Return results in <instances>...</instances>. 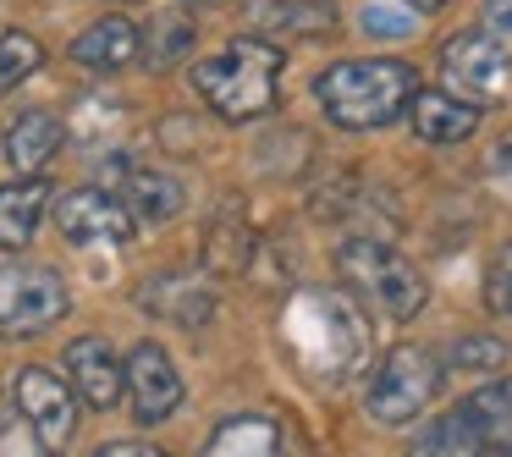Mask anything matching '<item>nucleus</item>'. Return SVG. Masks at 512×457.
<instances>
[{
	"label": "nucleus",
	"instance_id": "1",
	"mask_svg": "<svg viewBox=\"0 0 512 457\" xmlns=\"http://www.w3.org/2000/svg\"><path fill=\"white\" fill-rule=\"evenodd\" d=\"M325 116L347 133H375L408 116L413 94H419V72L408 61H336L314 78Z\"/></svg>",
	"mask_w": 512,
	"mask_h": 457
},
{
	"label": "nucleus",
	"instance_id": "2",
	"mask_svg": "<svg viewBox=\"0 0 512 457\" xmlns=\"http://www.w3.org/2000/svg\"><path fill=\"white\" fill-rule=\"evenodd\" d=\"M276 78H281L276 45H265V39H254V34L232 39L221 56L193 67V89H199V100L210 105L221 122H259V116H270V105H276Z\"/></svg>",
	"mask_w": 512,
	"mask_h": 457
},
{
	"label": "nucleus",
	"instance_id": "3",
	"mask_svg": "<svg viewBox=\"0 0 512 457\" xmlns=\"http://www.w3.org/2000/svg\"><path fill=\"white\" fill-rule=\"evenodd\" d=\"M336 276H342L358 298L375 303L380 314H391V320H413V314L424 309V298H430L424 270L413 265L408 254H397L391 243H380V237H347V243L336 248Z\"/></svg>",
	"mask_w": 512,
	"mask_h": 457
},
{
	"label": "nucleus",
	"instance_id": "4",
	"mask_svg": "<svg viewBox=\"0 0 512 457\" xmlns=\"http://www.w3.org/2000/svg\"><path fill=\"white\" fill-rule=\"evenodd\" d=\"M435 391H441V364H435L430 347L419 342H397L380 353L375 375H369V391H364V408L375 424H408L419 419L424 408L435 402Z\"/></svg>",
	"mask_w": 512,
	"mask_h": 457
},
{
	"label": "nucleus",
	"instance_id": "5",
	"mask_svg": "<svg viewBox=\"0 0 512 457\" xmlns=\"http://www.w3.org/2000/svg\"><path fill=\"white\" fill-rule=\"evenodd\" d=\"M17 413L28 419V430H34V441L45 457H61L72 446V435H78L72 386L61 375H50V369H39V364L17 369Z\"/></svg>",
	"mask_w": 512,
	"mask_h": 457
},
{
	"label": "nucleus",
	"instance_id": "6",
	"mask_svg": "<svg viewBox=\"0 0 512 457\" xmlns=\"http://www.w3.org/2000/svg\"><path fill=\"white\" fill-rule=\"evenodd\" d=\"M441 78L457 89V100H501L512 89V56L490 34H452L441 45Z\"/></svg>",
	"mask_w": 512,
	"mask_h": 457
},
{
	"label": "nucleus",
	"instance_id": "7",
	"mask_svg": "<svg viewBox=\"0 0 512 457\" xmlns=\"http://www.w3.org/2000/svg\"><path fill=\"white\" fill-rule=\"evenodd\" d=\"M67 314V287L56 270H0V331L34 336Z\"/></svg>",
	"mask_w": 512,
	"mask_h": 457
},
{
	"label": "nucleus",
	"instance_id": "8",
	"mask_svg": "<svg viewBox=\"0 0 512 457\" xmlns=\"http://www.w3.org/2000/svg\"><path fill=\"white\" fill-rule=\"evenodd\" d=\"M127 397H133L138 424H160L182 408V375L160 342H138L127 353Z\"/></svg>",
	"mask_w": 512,
	"mask_h": 457
},
{
	"label": "nucleus",
	"instance_id": "9",
	"mask_svg": "<svg viewBox=\"0 0 512 457\" xmlns=\"http://www.w3.org/2000/svg\"><path fill=\"white\" fill-rule=\"evenodd\" d=\"M56 226L67 243L78 248H94V243H133V210H127L122 199H111V193L100 188H78L67 193V199L56 204Z\"/></svg>",
	"mask_w": 512,
	"mask_h": 457
},
{
	"label": "nucleus",
	"instance_id": "10",
	"mask_svg": "<svg viewBox=\"0 0 512 457\" xmlns=\"http://www.w3.org/2000/svg\"><path fill=\"white\" fill-rule=\"evenodd\" d=\"M67 369H72V391L89 408H116L127 397V358H116V347L105 336H78L67 347Z\"/></svg>",
	"mask_w": 512,
	"mask_h": 457
},
{
	"label": "nucleus",
	"instance_id": "11",
	"mask_svg": "<svg viewBox=\"0 0 512 457\" xmlns=\"http://www.w3.org/2000/svg\"><path fill=\"white\" fill-rule=\"evenodd\" d=\"M408 122L424 144H441V149L468 144V138L479 133V105L457 100V94H446V89H419L408 105Z\"/></svg>",
	"mask_w": 512,
	"mask_h": 457
},
{
	"label": "nucleus",
	"instance_id": "12",
	"mask_svg": "<svg viewBox=\"0 0 512 457\" xmlns=\"http://www.w3.org/2000/svg\"><path fill=\"white\" fill-rule=\"evenodd\" d=\"M138 303H144L149 314H160V320L171 325H204L215 309V292L204 276H182V270H171V276H149V287L138 292Z\"/></svg>",
	"mask_w": 512,
	"mask_h": 457
},
{
	"label": "nucleus",
	"instance_id": "13",
	"mask_svg": "<svg viewBox=\"0 0 512 457\" xmlns=\"http://www.w3.org/2000/svg\"><path fill=\"white\" fill-rule=\"evenodd\" d=\"M144 56V34H138L127 17H100L94 28H83L78 39H72V61L89 72H122L133 67V61Z\"/></svg>",
	"mask_w": 512,
	"mask_h": 457
},
{
	"label": "nucleus",
	"instance_id": "14",
	"mask_svg": "<svg viewBox=\"0 0 512 457\" xmlns=\"http://www.w3.org/2000/svg\"><path fill=\"white\" fill-rule=\"evenodd\" d=\"M61 144H67V127H61V116L28 111V116H17L12 133H6V160H12L17 177H39V171H45L50 160L61 155Z\"/></svg>",
	"mask_w": 512,
	"mask_h": 457
},
{
	"label": "nucleus",
	"instance_id": "15",
	"mask_svg": "<svg viewBox=\"0 0 512 457\" xmlns=\"http://www.w3.org/2000/svg\"><path fill=\"white\" fill-rule=\"evenodd\" d=\"M248 28L259 34H281V39H320L336 28L331 6L320 0H248Z\"/></svg>",
	"mask_w": 512,
	"mask_h": 457
},
{
	"label": "nucleus",
	"instance_id": "16",
	"mask_svg": "<svg viewBox=\"0 0 512 457\" xmlns=\"http://www.w3.org/2000/svg\"><path fill=\"white\" fill-rule=\"evenodd\" d=\"M204 457H281V424L270 413H232L210 430Z\"/></svg>",
	"mask_w": 512,
	"mask_h": 457
},
{
	"label": "nucleus",
	"instance_id": "17",
	"mask_svg": "<svg viewBox=\"0 0 512 457\" xmlns=\"http://www.w3.org/2000/svg\"><path fill=\"white\" fill-rule=\"evenodd\" d=\"M50 210V182L45 177H17L0 188V248H23L39 232Z\"/></svg>",
	"mask_w": 512,
	"mask_h": 457
},
{
	"label": "nucleus",
	"instance_id": "18",
	"mask_svg": "<svg viewBox=\"0 0 512 457\" xmlns=\"http://www.w3.org/2000/svg\"><path fill=\"white\" fill-rule=\"evenodd\" d=\"M193 56V17L182 12V6H166L160 17H149V28H144V67H155V72H171L177 61H188Z\"/></svg>",
	"mask_w": 512,
	"mask_h": 457
},
{
	"label": "nucleus",
	"instance_id": "19",
	"mask_svg": "<svg viewBox=\"0 0 512 457\" xmlns=\"http://www.w3.org/2000/svg\"><path fill=\"white\" fill-rule=\"evenodd\" d=\"M463 408H468V419H474L479 441L496 446V452H512V375L479 386L474 397L463 402Z\"/></svg>",
	"mask_w": 512,
	"mask_h": 457
},
{
	"label": "nucleus",
	"instance_id": "20",
	"mask_svg": "<svg viewBox=\"0 0 512 457\" xmlns=\"http://www.w3.org/2000/svg\"><path fill=\"white\" fill-rule=\"evenodd\" d=\"M479 452H485V441H479L468 408H452V413H441L419 441H413L408 457H479Z\"/></svg>",
	"mask_w": 512,
	"mask_h": 457
},
{
	"label": "nucleus",
	"instance_id": "21",
	"mask_svg": "<svg viewBox=\"0 0 512 457\" xmlns=\"http://www.w3.org/2000/svg\"><path fill=\"white\" fill-rule=\"evenodd\" d=\"M248 259H254V232H248L243 221H215L210 237H204V270L210 276H243Z\"/></svg>",
	"mask_w": 512,
	"mask_h": 457
},
{
	"label": "nucleus",
	"instance_id": "22",
	"mask_svg": "<svg viewBox=\"0 0 512 457\" xmlns=\"http://www.w3.org/2000/svg\"><path fill=\"white\" fill-rule=\"evenodd\" d=\"M127 199H133V210L144 215V221H171V215L182 210V182L166 177V171H127Z\"/></svg>",
	"mask_w": 512,
	"mask_h": 457
},
{
	"label": "nucleus",
	"instance_id": "23",
	"mask_svg": "<svg viewBox=\"0 0 512 457\" xmlns=\"http://www.w3.org/2000/svg\"><path fill=\"white\" fill-rule=\"evenodd\" d=\"M45 67V45L34 34H0V94H12Z\"/></svg>",
	"mask_w": 512,
	"mask_h": 457
},
{
	"label": "nucleus",
	"instance_id": "24",
	"mask_svg": "<svg viewBox=\"0 0 512 457\" xmlns=\"http://www.w3.org/2000/svg\"><path fill=\"white\" fill-rule=\"evenodd\" d=\"M452 364L457 369H474V375L501 369V364H507V342H501V336H463V342L452 347Z\"/></svg>",
	"mask_w": 512,
	"mask_h": 457
},
{
	"label": "nucleus",
	"instance_id": "25",
	"mask_svg": "<svg viewBox=\"0 0 512 457\" xmlns=\"http://www.w3.org/2000/svg\"><path fill=\"white\" fill-rule=\"evenodd\" d=\"M485 309L501 314V320H512V248H501L485 270Z\"/></svg>",
	"mask_w": 512,
	"mask_h": 457
},
{
	"label": "nucleus",
	"instance_id": "26",
	"mask_svg": "<svg viewBox=\"0 0 512 457\" xmlns=\"http://www.w3.org/2000/svg\"><path fill=\"white\" fill-rule=\"evenodd\" d=\"M485 182H490V193H501V199L512 204V133L501 138L496 149H490V160H485Z\"/></svg>",
	"mask_w": 512,
	"mask_h": 457
},
{
	"label": "nucleus",
	"instance_id": "27",
	"mask_svg": "<svg viewBox=\"0 0 512 457\" xmlns=\"http://www.w3.org/2000/svg\"><path fill=\"white\" fill-rule=\"evenodd\" d=\"M479 17H485V34L512 56V0H485V6H479Z\"/></svg>",
	"mask_w": 512,
	"mask_h": 457
},
{
	"label": "nucleus",
	"instance_id": "28",
	"mask_svg": "<svg viewBox=\"0 0 512 457\" xmlns=\"http://www.w3.org/2000/svg\"><path fill=\"white\" fill-rule=\"evenodd\" d=\"M94 457H171V452H160V446H149V441H111Z\"/></svg>",
	"mask_w": 512,
	"mask_h": 457
},
{
	"label": "nucleus",
	"instance_id": "29",
	"mask_svg": "<svg viewBox=\"0 0 512 457\" xmlns=\"http://www.w3.org/2000/svg\"><path fill=\"white\" fill-rule=\"evenodd\" d=\"M391 17H397L391 6H369V12H364V28H369V34H413V28L391 23Z\"/></svg>",
	"mask_w": 512,
	"mask_h": 457
},
{
	"label": "nucleus",
	"instance_id": "30",
	"mask_svg": "<svg viewBox=\"0 0 512 457\" xmlns=\"http://www.w3.org/2000/svg\"><path fill=\"white\" fill-rule=\"evenodd\" d=\"M408 6H413V12H441L446 0H408Z\"/></svg>",
	"mask_w": 512,
	"mask_h": 457
},
{
	"label": "nucleus",
	"instance_id": "31",
	"mask_svg": "<svg viewBox=\"0 0 512 457\" xmlns=\"http://www.w3.org/2000/svg\"><path fill=\"white\" fill-rule=\"evenodd\" d=\"M0 430H6V408H0Z\"/></svg>",
	"mask_w": 512,
	"mask_h": 457
},
{
	"label": "nucleus",
	"instance_id": "32",
	"mask_svg": "<svg viewBox=\"0 0 512 457\" xmlns=\"http://www.w3.org/2000/svg\"><path fill=\"white\" fill-rule=\"evenodd\" d=\"M496 457H512V452H496Z\"/></svg>",
	"mask_w": 512,
	"mask_h": 457
}]
</instances>
